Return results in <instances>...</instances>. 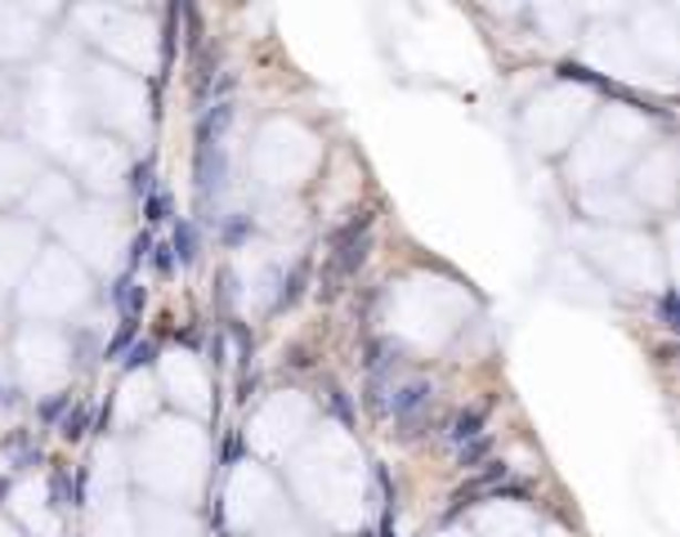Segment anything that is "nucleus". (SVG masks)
I'll use <instances>...</instances> for the list:
<instances>
[{"instance_id": "nucleus-1", "label": "nucleus", "mask_w": 680, "mask_h": 537, "mask_svg": "<svg viewBox=\"0 0 680 537\" xmlns=\"http://www.w3.org/2000/svg\"><path fill=\"white\" fill-rule=\"evenodd\" d=\"M363 256H368V220H359V225H350V234L336 242V256H331V269L336 273H354L359 265H363Z\"/></svg>"}]
</instances>
